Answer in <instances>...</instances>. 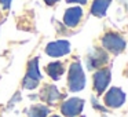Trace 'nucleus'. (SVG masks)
<instances>
[{
  "mask_svg": "<svg viewBox=\"0 0 128 117\" xmlns=\"http://www.w3.org/2000/svg\"><path fill=\"white\" fill-rule=\"evenodd\" d=\"M87 84L86 73L78 61L73 62L69 66V73H68V87L70 92H80L84 90Z\"/></svg>",
  "mask_w": 128,
  "mask_h": 117,
  "instance_id": "obj_1",
  "label": "nucleus"
},
{
  "mask_svg": "<svg viewBox=\"0 0 128 117\" xmlns=\"http://www.w3.org/2000/svg\"><path fill=\"white\" fill-rule=\"evenodd\" d=\"M43 78L39 69V58H33L28 64V72L22 80V87L25 90H34Z\"/></svg>",
  "mask_w": 128,
  "mask_h": 117,
  "instance_id": "obj_2",
  "label": "nucleus"
},
{
  "mask_svg": "<svg viewBox=\"0 0 128 117\" xmlns=\"http://www.w3.org/2000/svg\"><path fill=\"white\" fill-rule=\"evenodd\" d=\"M102 47L105 50L110 51L112 54H120L124 51L125 48V40L122 36H120L118 33H113L109 32L102 37Z\"/></svg>",
  "mask_w": 128,
  "mask_h": 117,
  "instance_id": "obj_3",
  "label": "nucleus"
},
{
  "mask_svg": "<svg viewBox=\"0 0 128 117\" xmlns=\"http://www.w3.org/2000/svg\"><path fill=\"white\" fill-rule=\"evenodd\" d=\"M125 102V92L120 87H112L103 95V103L112 109H118Z\"/></svg>",
  "mask_w": 128,
  "mask_h": 117,
  "instance_id": "obj_4",
  "label": "nucleus"
},
{
  "mask_svg": "<svg viewBox=\"0 0 128 117\" xmlns=\"http://www.w3.org/2000/svg\"><path fill=\"white\" fill-rule=\"evenodd\" d=\"M92 80H94V88L96 91L98 95H102L106 91V88L109 87L112 80V73L108 68H100L99 70L94 73L92 76Z\"/></svg>",
  "mask_w": 128,
  "mask_h": 117,
  "instance_id": "obj_5",
  "label": "nucleus"
},
{
  "mask_svg": "<svg viewBox=\"0 0 128 117\" xmlns=\"http://www.w3.org/2000/svg\"><path fill=\"white\" fill-rule=\"evenodd\" d=\"M84 100L80 98H69L61 105V113L65 117H77L81 114Z\"/></svg>",
  "mask_w": 128,
  "mask_h": 117,
  "instance_id": "obj_6",
  "label": "nucleus"
},
{
  "mask_svg": "<svg viewBox=\"0 0 128 117\" xmlns=\"http://www.w3.org/2000/svg\"><path fill=\"white\" fill-rule=\"evenodd\" d=\"M70 52V43L66 40H56L51 42L46 47V54L52 58H59V56L68 55Z\"/></svg>",
  "mask_w": 128,
  "mask_h": 117,
  "instance_id": "obj_7",
  "label": "nucleus"
},
{
  "mask_svg": "<svg viewBox=\"0 0 128 117\" xmlns=\"http://www.w3.org/2000/svg\"><path fill=\"white\" fill-rule=\"evenodd\" d=\"M108 64V54L103 50H94L88 56H87V66L88 69H99L103 65Z\"/></svg>",
  "mask_w": 128,
  "mask_h": 117,
  "instance_id": "obj_8",
  "label": "nucleus"
},
{
  "mask_svg": "<svg viewBox=\"0 0 128 117\" xmlns=\"http://www.w3.org/2000/svg\"><path fill=\"white\" fill-rule=\"evenodd\" d=\"M83 18V8L81 7H70L65 11L64 24L68 28H76Z\"/></svg>",
  "mask_w": 128,
  "mask_h": 117,
  "instance_id": "obj_9",
  "label": "nucleus"
},
{
  "mask_svg": "<svg viewBox=\"0 0 128 117\" xmlns=\"http://www.w3.org/2000/svg\"><path fill=\"white\" fill-rule=\"evenodd\" d=\"M40 96H42V99L44 100V102L50 103V105H54V103H56L61 99L62 95L55 86H46L44 90L42 91V95H40Z\"/></svg>",
  "mask_w": 128,
  "mask_h": 117,
  "instance_id": "obj_10",
  "label": "nucleus"
},
{
  "mask_svg": "<svg viewBox=\"0 0 128 117\" xmlns=\"http://www.w3.org/2000/svg\"><path fill=\"white\" fill-rule=\"evenodd\" d=\"M46 72H47V74L50 76L54 81H58L59 78H61V76L65 73V66H64L62 62L55 61V62H51V64L47 65Z\"/></svg>",
  "mask_w": 128,
  "mask_h": 117,
  "instance_id": "obj_11",
  "label": "nucleus"
},
{
  "mask_svg": "<svg viewBox=\"0 0 128 117\" xmlns=\"http://www.w3.org/2000/svg\"><path fill=\"white\" fill-rule=\"evenodd\" d=\"M110 3H112V0H94L92 6H91V14L99 18L105 17Z\"/></svg>",
  "mask_w": 128,
  "mask_h": 117,
  "instance_id": "obj_12",
  "label": "nucleus"
},
{
  "mask_svg": "<svg viewBox=\"0 0 128 117\" xmlns=\"http://www.w3.org/2000/svg\"><path fill=\"white\" fill-rule=\"evenodd\" d=\"M50 113V109L44 105H33L28 110V117H47Z\"/></svg>",
  "mask_w": 128,
  "mask_h": 117,
  "instance_id": "obj_13",
  "label": "nucleus"
},
{
  "mask_svg": "<svg viewBox=\"0 0 128 117\" xmlns=\"http://www.w3.org/2000/svg\"><path fill=\"white\" fill-rule=\"evenodd\" d=\"M11 2L12 0H0V4H2V7L4 10H8L10 6H11Z\"/></svg>",
  "mask_w": 128,
  "mask_h": 117,
  "instance_id": "obj_14",
  "label": "nucleus"
},
{
  "mask_svg": "<svg viewBox=\"0 0 128 117\" xmlns=\"http://www.w3.org/2000/svg\"><path fill=\"white\" fill-rule=\"evenodd\" d=\"M88 0H66V3L73 4V3H78V4H86Z\"/></svg>",
  "mask_w": 128,
  "mask_h": 117,
  "instance_id": "obj_15",
  "label": "nucleus"
},
{
  "mask_svg": "<svg viewBox=\"0 0 128 117\" xmlns=\"http://www.w3.org/2000/svg\"><path fill=\"white\" fill-rule=\"evenodd\" d=\"M44 2H46V4H48V6H52V4L58 3L59 0H44Z\"/></svg>",
  "mask_w": 128,
  "mask_h": 117,
  "instance_id": "obj_16",
  "label": "nucleus"
},
{
  "mask_svg": "<svg viewBox=\"0 0 128 117\" xmlns=\"http://www.w3.org/2000/svg\"><path fill=\"white\" fill-rule=\"evenodd\" d=\"M50 117H61V116H58V114H51Z\"/></svg>",
  "mask_w": 128,
  "mask_h": 117,
  "instance_id": "obj_17",
  "label": "nucleus"
},
{
  "mask_svg": "<svg viewBox=\"0 0 128 117\" xmlns=\"http://www.w3.org/2000/svg\"><path fill=\"white\" fill-rule=\"evenodd\" d=\"M77 117H84V116H77Z\"/></svg>",
  "mask_w": 128,
  "mask_h": 117,
  "instance_id": "obj_18",
  "label": "nucleus"
}]
</instances>
